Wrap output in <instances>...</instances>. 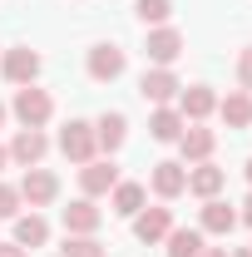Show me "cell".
Instances as JSON below:
<instances>
[{
	"mask_svg": "<svg viewBox=\"0 0 252 257\" xmlns=\"http://www.w3.org/2000/svg\"><path fill=\"white\" fill-rule=\"evenodd\" d=\"M198 227L203 232H218V237H227L232 227H237V213L222 203V198H203V213H198Z\"/></svg>",
	"mask_w": 252,
	"mask_h": 257,
	"instance_id": "obj_14",
	"label": "cell"
},
{
	"mask_svg": "<svg viewBox=\"0 0 252 257\" xmlns=\"http://www.w3.org/2000/svg\"><path fill=\"white\" fill-rule=\"evenodd\" d=\"M0 69H5L10 84H35V79H40V55H35L30 45H15V50H5Z\"/></svg>",
	"mask_w": 252,
	"mask_h": 257,
	"instance_id": "obj_5",
	"label": "cell"
},
{
	"mask_svg": "<svg viewBox=\"0 0 252 257\" xmlns=\"http://www.w3.org/2000/svg\"><path fill=\"white\" fill-rule=\"evenodd\" d=\"M15 242L30 252V247H45L50 242V223L40 213H15Z\"/></svg>",
	"mask_w": 252,
	"mask_h": 257,
	"instance_id": "obj_19",
	"label": "cell"
},
{
	"mask_svg": "<svg viewBox=\"0 0 252 257\" xmlns=\"http://www.w3.org/2000/svg\"><path fill=\"white\" fill-rule=\"evenodd\" d=\"M237 84H242V89L252 94V45L242 50V55H237Z\"/></svg>",
	"mask_w": 252,
	"mask_h": 257,
	"instance_id": "obj_26",
	"label": "cell"
},
{
	"mask_svg": "<svg viewBox=\"0 0 252 257\" xmlns=\"http://www.w3.org/2000/svg\"><path fill=\"white\" fill-rule=\"evenodd\" d=\"M10 109H15L20 128H45V124H50V114H55V99L45 94V89H35V84H20Z\"/></svg>",
	"mask_w": 252,
	"mask_h": 257,
	"instance_id": "obj_1",
	"label": "cell"
},
{
	"mask_svg": "<svg viewBox=\"0 0 252 257\" xmlns=\"http://www.w3.org/2000/svg\"><path fill=\"white\" fill-rule=\"evenodd\" d=\"M5 163H10V149H5V144H0V168H5Z\"/></svg>",
	"mask_w": 252,
	"mask_h": 257,
	"instance_id": "obj_30",
	"label": "cell"
},
{
	"mask_svg": "<svg viewBox=\"0 0 252 257\" xmlns=\"http://www.w3.org/2000/svg\"><path fill=\"white\" fill-rule=\"evenodd\" d=\"M247 183H252V159H247Z\"/></svg>",
	"mask_w": 252,
	"mask_h": 257,
	"instance_id": "obj_32",
	"label": "cell"
},
{
	"mask_svg": "<svg viewBox=\"0 0 252 257\" xmlns=\"http://www.w3.org/2000/svg\"><path fill=\"white\" fill-rule=\"evenodd\" d=\"M213 144H218V134L203 124H188L183 128V139H178V154H183V163H203L208 154H213Z\"/></svg>",
	"mask_w": 252,
	"mask_h": 257,
	"instance_id": "obj_13",
	"label": "cell"
},
{
	"mask_svg": "<svg viewBox=\"0 0 252 257\" xmlns=\"http://www.w3.org/2000/svg\"><path fill=\"white\" fill-rule=\"evenodd\" d=\"M222 183H227V173H222L218 163H208V159L188 168V193H198V198H218Z\"/></svg>",
	"mask_w": 252,
	"mask_h": 257,
	"instance_id": "obj_15",
	"label": "cell"
},
{
	"mask_svg": "<svg viewBox=\"0 0 252 257\" xmlns=\"http://www.w3.org/2000/svg\"><path fill=\"white\" fill-rule=\"evenodd\" d=\"M60 154L69 163H89L99 154V139H94V124H84V119H69L60 128Z\"/></svg>",
	"mask_w": 252,
	"mask_h": 257,
	"instance_id": "obj_2",
	"label": "cell"
},
{
	"mask_svg": "<svg viewBox=\"0 0 252 257\" xmlns=\"http://www.w3.org/2000/svg\"><path fill=\"white\" fill-rule=\"evenodd\" d=\"M218 109V94L208 89V84H193V89H178V114L188 119V124H198V119H208Z\"/></svg>",
	"mask_w": 252,
	"mask_h": 257,
	"instance_id": "obj_10",
	"label": "cell"
},
{
	"mask_svg": "<svg viewBox=\"0 0 252 257\" xmlns=\"http://www.w3.org/2000/svg\"><path fill=\"white\" fill-rule=\"evenodd\" d=\"M109 198H114V213H119V218H134V213H144V198H149V193H144V183H124V178H119Z\"/></svg>",
	"mask_w": 252,
	"mask_h": 257,
	"instance_id": "obj_22",
	"label": "cell"
},
{
	"mask_svg": "<svg viewBox=\"0 0 252 257\" xmlns=\"http://www.w3.org/2000/svg\"><path fill=\"white\" fill-rule=\"evenodd\" d=\"M168 257H198L203 252V227H168V237H163Z\"/></svg>",
	"mask_w": 252,
	"mask_h": 257,
	"instance_id": "obj_20",
	"label": "cell"
},
{
	"mask_svg": "<svg viewBox=\"0 0 252 257\" xmlns=\"http://www.w3.org/2000/svg\"><path fill=\"white\" fill-rule=\"evenodd\" d=\"M45 154H50V139H45L40 128H20V134L10 139V159L20 163V168H35Z\"/></svg>",
	"mask_w": 252,
	"mask_h": 257,
	"instance_id": "obj_9",
	"label": "cell"
},
{
	"mask_svg": "<svg viewBox=\"0 0 252 257\" xmlns=\"http://www.w3.org/2000/svg\"><path fill=\"white\" fill-rule=\"evenodd\" d=\"M0 124H5V104H0Z\"/></svg>",
	"mask_w": 252,
	"mask_h": 257,
	"instance_id": "obj_33",
	"label": "cell"
},
{
	"mask_svg": "<svg viewBox=\"0 0 252 257\" xmlns=\"http://www.w3.org/2000/svg\"><path fill=\"white\" fill-rule=\"evenodd\" d=\"M237 218H242V223L252 227V193H247V203H242V213H237Z\"/></svg>",
	"mask_w": 252,
	"mask_h": 257,
	"instance_id": "obj_28",
	"label": "cell"
},
{
	"mask_svg": "<svg viewBox=\"0 0 252 257\" xmlns=\"http://www.w3.org/2000/svg\"><path fill=\"white\" fill-rule=\"evenodd\" d=\"M198 257H227V247H203Z\"/></svg>",
	"mask_w": 252,
	"mask_h": 257,
	"instance_id": "obj_29",
	"label": "cell"
},
{
	"mask_svg": "<svg viewBox=\"0 0 252 257\" xmlns=\"http://www.w3.org/2000/svg\"><path fill=\"white\" fill-rule=\"evenodd\" d=\"M227 257H252V247H237V252H227Z\"/></svg>",
	"mask_w": 252,
	"mask_h": 257,
	"instance_id": "obj_31",
	"label": "cell"
},
{
	"mask_svg": "<svg viewBox=\"0 0 252 257\" xmlns=\"http://www.w3.org/2000/svg\"><path fill=\"white\" fill-rule=\"evenodd\" d=\"M218 114H222V124H227V128H247V124H252V94H247V89L227 94V99L218 104Z\"/></svg>",
	"mask_w": 252,
	"mask_h": 257,
	"instance_id": "obj_21",
	"label": "cell"
},
{
	"mask_svg": "<svg viewBox=\"0 0 252 257\" xmlns=\"http://www.w3.org/2000/svg\"><path fill=\"white\" fill-rule=\"evenodd\" d=\"M183 128H188V119H183L178 109H168V104H158L154 119H149V134H154L158 144H178V139H183Z\"/></svg>",
	"mask_w": 252,
	"mask_h": 257,
	"instance_id": "obj_17",
	"label": "cell"
},
{
	"mask_svg": "<svg viewBox=\"0 0 252 257\" xmlns=\"http://www.w3.org/2000/svg\"><path fill=\"white\" fill-rule=\"evenodd\" d=\"M154 193L158 198L188 193V168H183V163H154Z\"/></svg>",
	"mask_w": 252,
	"mask_h": 257,
	"instance_id": "obj_18",
	"label": "cell"
},
{
	"mask_svg": "<svg viewBox=\"0 0 252 257\" xmlns=\"http://www.w3.org/2000/svg\"><path fill=\"white\" fill-rule=\"evenodd\" d=\"M168 227H173V213H168V208H144V213H134V237H139V242H163Z\"/></svg>",
	"mask_w": 252,
	"mask_h": 257,
	"instance_id": "obj_11",
	"label": "cell"
},
{
	"mask_svg": "<svg viewBox=\"0 0 252 257\" xmlns=\"http://www.w3.org/2000/svg\"><path fill=\"white\" fill-rule=\"evenodd\" d=\"M55 193H60V178L50 173V168H25V178H20V203H30V208H45V203H55Z\"/></svg>",
	"mask_w": 252,
	"mask_h": 257,
	"instance_id": "obj_3",
	"label": "cell"
},
{
	"mask_svg": "<svg viewBox=\"0 0 252 257\" xmlns=\"http://www.w3.org/2000/svg\"><path fill=\"white\" fill-rule=\"evenodd\" d=\"M104 223V213L94 208V198H74L69 208H64V232H74V237H84V232H94Z\"/></svg>",
	"mask_w": 252,
	"mask_h": 257,
	"instance_id": "obj_12",
	"label": "cell"
},
{
	"mask_svg": "<svg viewBox=\"0 0 252 257\" xmlns=\"http://www.w3.org/2000/svg\"><path fill=\"white\" fill-rule=\"evenodd\" d=\"M124 50L119 45H94L89 50V79H99V84H114L119 74H124Z\"/></svg>",
	"mask_w": 252,
	"mask_h": 257,
	"instance_id": "obj_8",
	"label": "cell"
},
{
	"mask_svg": "<svg viewBox=\"0 0 252 257\" xmlns=\"http://www.w3.org/2000/svg\"><path fill=\"white\" fill-rule=\"evenodd\" d=\"M60 257H104V242H94V232H84V237H64V252Z\"/></svg>",
	"mask_w": 252,
	"mask_h": 257,
	"instance_id": "obj_23",
	"label": "cell"
},
{
	"mask_svg": "<svg viewBox=\"0 0 252 257\" xmlns=\"http://www.w3.org/2000/svg\"><path fill=\"white\" fill-rule=\"evenodd\" d=\"M134 10H139L144 25H163V20L173 15V0H134Z\"/></svg>",
	"mask_w": 252,
	"mask_h": 257,
	"instance_id": "obj_24",
	"label": "cell"
},
{
	"mask_svg": "<svg viewBox=\"0 0 252 257\" xmlns=\"http://www.w3.org/2000/svg\"><path fill=\"white\" fill-rule=\"evenodd\" d=\"M0 257H25V247L20 242H0Z\"/></svg>",
	"mask_w": 252,
	"mask_h": 257,
	"instance_id": "obj_27",
	"label": "cell"
},
{
	"mask_svg": "<svg viewBox=\"0 0 252 257\" xmlns=\"http://www.w3.org/2000/svg\"><path fill=\"white\" fill-rule=\"evenodd\" d=\"M178 89H183V84H178V74H173V69H144V79H139V94L149 99V104H168V99H178Z\"/></svg>",
	"mask_w": 252,
	"mask_h": 257,
	"instance_id": "obj_7",
	"label": "cell"
},
{
	"mask_svg": "<svg viewBox=\"0 0 252 257\" xmlns=\"http://www.w3.org/2000/svg\"><path fill=\"white\" fill-rule=\"evenodd\" d=\"M15 213H20V188L0 183V218H15Z\"/></svg>",
	"mask_w": 252,
	"mask_h": 257,
	"instance_id": "obj_25",
	"label": "cell"
},
{
	"mask_svg": "<svg viewBox=\"0 0 252 257\" xmlns=\"http://www.w3.org/2000/svg\"><path fill=\"white\" fill-rule=\"evenodd\" d=\"M114 183H119V168H114V159H89V163H79V188H84V198L114 193Z\"/></svg>",
	"mask_w": 252,
	"mask_h": 257,
	"instance_id": "obj_4",
	"label": "cell"
},
{
	"mask_svg": "<svg viewBox=\"0 0 252 257\" xmlns=\"http://www.w3.org/2000/svg\"><path fill=\"white\" fill-rule=\"evenodd\" d=\"M94 139H99V149H104V154H119V149H124V139H129V119L119 114V109H109V114L94 124Z\"/></svg>",
	"mask_w": 252,
	"mask_h": 257,
	"instance_id": "obj_16",
	"label": "cell"
},
{
	"mask_svg": "<svg viewBox=\"0 0 252 257\" xmlns=\"http://www.w3.org/2000/svg\"><path fill=\"white\" fill-rule=\"evenodd\" d=\"M144 55H149L158 69H168V64L183 55V35L168 30V25H154V30H149V45H144Z\"/></svg>",
	"mask_w": 252,
	"mask_h": 257,
	"instance_id": "obj_6",
	"label": "cell"
}]
</instances>
